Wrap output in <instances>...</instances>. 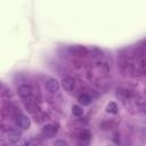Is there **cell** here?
I'll list each match as a JSON object with an SVG mask.
<instances>
[{
	"mask_svg": "<svg viewBox=\"0 0 146 146\" xmlns=\"http://www.w3.org/2000/svg\"><path fill=\"white\" fill-rule=\"evenodd\" d=\"M78 102L80 104H82L83 106H87V105H89L91 103V97L89 95H87V94H82V95H80L78 97Z\"/></svg>",
	"mask_w": 146,
	"mask_h": 146,
	"instance_id": "7",
	"label": "cell"
},
{
	"mask_svg": "<svg viewBox=\"0 0 146 146\" xmlns=\"http://www.w3.org/2000/svg\"><path fill=\"white\" fill-rule=\"evenodd\" d=\"M117 105H116V103H114V102H111V103H108L107 104V107H106V112L107 113H111V114H115V113H117Z\"/></svg>",
	"mask_w": 146,
	"mask_h": 146,
	"instance_id": "8",
	"label": "cell"
},
{
	"mask_svg": "<svg viewBox=\"0 0 146 146\" xmlns=\"http://www.w3.org/2000/svg\"><path fill=\"white\" fill-rule=\"evenodd\" d=\"M16 122H17L18 127H19V128H22V129H29V128H30V124H31L30 119H29L27 116L23 115V114H21V115H18V116H17Z\"/></svg>",
	"mask_w": 146,
	"mask_h": 146,
	"instance_id": "4",
	"label": "cell"
},
{
	"mask_svg": "<svg viewBox=\"0 0 146 146\" xmlns=\"http://www.w3.org/2000/svg\"><path fill=\"white\" fill-rule=\"evenodd\" d=\"M58 132V124L57 123H49L42 128V135L47 138H52Z\"/></svg>",
	"mask_w": 146,
	"mask_h": 146,
	"instance_id": "1",
	"label": "cell"
},
{
	"mask_svg": "<svg viewBox=\"0 0 146 146\" xmlns=\"http://www.w3.org/2000/svg\"><path fill=\"white\" fill-rule=\"evenodd\" d=\"M62 87H63L66 91H72V90L74 89V87H75V81H74L72 78L66 76V78H64V79L62 80Z\"/></svg>",
	"mask_w": 146,
	"mask_h": 146,
	"instance_id": "5",
	"label": "cell"
},
{
	"mask_svg": "<svg viewBox=\"0 0 146 146\" xmlns=\"http://www.w3.org/2000/svg\"><path fill=\"white\" fill-rule=\"evenodd\" d=\"M55 145H63V146H66L67 143L64 141V140H57V141H55Z\"/></svg>",
	"mask_w": 146,
	"mask_h": 146,
	"instance_id": "11",
	"label": "cell"
},
{
	"mask_svg": "<svg viewBox=\"0 0 146 146\" xmlns=\"http://www.w3.org/2000/svg\"><path fill=\"white\" fill-rule=\"evenodd\" d=\"M44 87H46L47 91L54 94V92H57V91H58V89H59V82H58L56 79L51 78V79H48V80L46 81Z\"/></svg>",
	"mask_w": 146,
	"mask_h": 146,
	"instance_id": "3",
	"label": "cell"
},
{
	"mask_svg": "<svg viewBox=\"0 0 146 146\" xmlns=\"http://www.w3.org/2000/svg\"><path fill=\"white\" fill-rule=\"evenodd\" d=\"M72 113H73V115H75V116H81V115L83 114V110H82V107L79 106V105H73V106H72Z\"/></svg>",
	"mask_w": 146,
	"mask_h": 146,
	"instance_id": "9",
	"label": "cell"
},
{
	"mask_svg": "<svg viewBox=\"0 0 146 146\" xmlns=\"http://www.w3.org/2000/svg\"><path fill=\"white\" fill-rule=\"evenodd\" d=\"M21 136H22L21 132L17 131V130H11V131L8 132V139H9V141L13 143V144L17 143V141L21 139Z\"/></svg>",
	"mask_w": 146,
	"mask_h": 146,
	"instance_id": "6",
	"label": "cell"
},
{
	"mask_svg": "<svg viewBox=\"0 0 146 146\" xmlns=\"http://www.w3.org/2000/svg\"><path fill=\"white\" fill-rule=\"evenodd\" d=\"M39 141L38 140H27L25 141V145H30V144H38Z\"/></svg>",
	"mask_w": 146,
	"mask_h": 146,
	"instance_id": "12",
	"label": "cell"
},
{
	"mask_svg": "<svg viewBox=\"0 0 146 146\" xmlns=\"http://www.w3.org/2000/svg\"><path fill=\"white\" fill-rule=\"evenodd\" d=\"M90 137H91V135H90V132L88 131V130H83L81 133H80V139L83 141V140H86V141H88L89 139H90Z\"/></svg>",
	"mask_w": 146,
	"mask_h": 146,
	"instance_id": "10",
	"label": "cell"
},
{
	"mask_svg": "<svg viewBox=\"0 0 146 146\" xmlns=\"http://www.w3.org/2000/svg\"><path fill=\"white\" fill-rule=\"evenodd\" d=\"M0 89H1V82H0Z\"/></svg>",
	"mask_w": 146,
	"mask_h": 146,
	"instance_id": "13",
	"label": "cell"
},
{
	"mask_svg": "<svg viewBox=\"0 0 146 146\" xmlns=\"http://www.w3.org/2000/svg\"><path fill=\"white\" fill-rule=\"evenodd\" d=\"M17 91H18V95L21 96V98H23V99H25V100L32 98L33 90H32V88H31L30 86H27V84H22V86H19L18 89H17Z\"/></svg>",
	"mask_w": 146,
	"mask_h": 146,
	"instance_id": "2",
	"label": "cell"
}]
</instances>
